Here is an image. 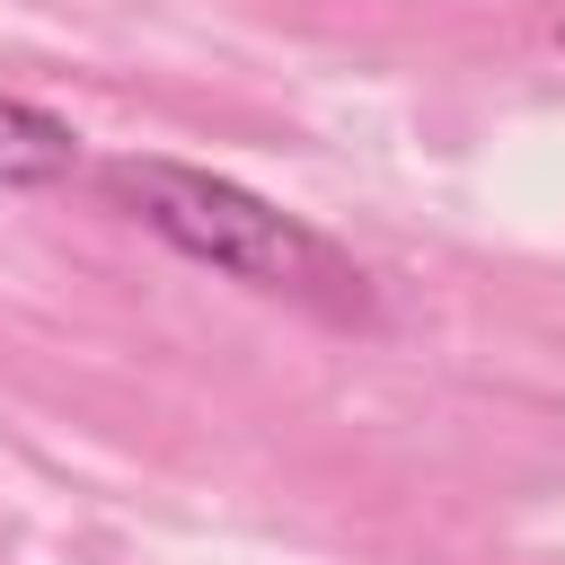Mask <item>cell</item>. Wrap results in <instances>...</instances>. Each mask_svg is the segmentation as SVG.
I'll return each mask as SVG.
<instances>
[{
  "instance_id": "1",
  "label": "cell",
  "mask_w": 565,
  "mask_h": 565,
  "mask_svg": "<svg viewBox=\"0 0 565 565\" xmlns=\"http://www.w3.org/2000/svg\"><path fill=\"white\" fill-rule=\"evenodd\" d=\"M106 194L150 238H168L177 256H194V265H212V274H230V282H247L265 300H291V309H309L327 327H371L380 318L371 274L327 230H309L300 212L265 203L238 177H212V168H185V159H115Z\"/></svg>"
},
{
  "instance_id": "2",
  "label": "cell",
  "mask_w": 565,
  "mask_h": 565,
  "mask_svg": "<svg viewBox=\"0 0 565 565\" xmlns=\"http://www.w3.org/2000/svg\"><path fill=\"white\" fill-rule=\"evenodd\" d=\"M71 168H79V132L53 106L0 88V185H62Z\"/></svg>"
}]
</instances>
